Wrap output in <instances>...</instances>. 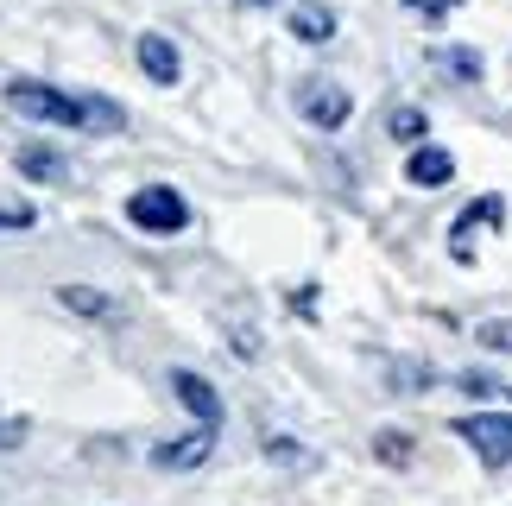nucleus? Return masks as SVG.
<instances>
[{"instance_id":"nucleus-1","label":"nucleus","mask_w":512,"mask_h":506,"mask_svg":"<svg viewBox=\"0 0 512 506\" xmlns=\"http://www.w3.org/2000/svg\"><path fill=\"white\" fill-rule=\"evenodd\" d=\"M7 108L26 114V121L76 127V133H121L127 127L121 102H108V95H70V89L38 83V76H13V83H7Z\"/></svg>"},{"instance_id":"nucleus-2","label":"nucleus","mask_w":512,"mask_h":506,"mask_svg":"<svg viewBox=\"0 0 512 506\" xmlns=\"http://www.w3.org/2000/svg\"><path fill=\"white\" fill-rule=\"evenodd\" d=\"M127 222L146 228V235H184L190 203H184V190H171V184H146V190L127 197Z\"/></svg>"},{"instance_id":"nucleus-3","label":"nucleus","mask_w":512,"mask_h":506,"mask_svg":"<svg viewBox=\"0 0 512 506\" xmlns=\"http://www.w3.org/2000/svg\"><path fill=\"white\" fill-rule=\"evenodd\" d=\"M449 431L481 456V469H506L512 462V412H462Z\"/></svg>"},{"instance_id":"nucleus-4","label":"nucleus","mask_w":512,"mask_h":506,"mask_svg":"<svg viewBox=\"0 0 512 506\" xmlns=\"http://www.w3.org/2000/svg\"><path fill=\"white\" fill-rule=\"evenodd\" d=\"M291 102H298V114L310 127H323V133L348 127V114H354V95L342 83H329V76H304V83L291 89Z\"/></svg>"},{"instance_id":"nucleus-5","label":"nucleus","mask_w":512,"mask_h":506,"mask_svg":"<svg viewBox=\"0 0 512 506\" xmlns=\"http://www.w3.org/2000/svg\"><path fill=\"white\" fill-rule=\"evenodd\" d=\"M500 222H506V197H494V190H487V197H475V203L456 216V228H449V253L468 266V260H475V235H481V228H500Z\"/></svg>"},{"instance_id":"nucleus-6","label":"nucleus","mask_w":512,"mask_h":506,"mask_svg":"<svg viewBox=\"0 0 512 506\" xmlns=\"http://www.w3.org/2000/svg\"><path fill=\"white\" fill-rule=\"evenodd\" d=\"M215 456V424H196L190 437H171V443H159L152 450V469H203V462Z\"/></svg>"},{"instance_id":"nucleus-7","label":"nucleus","mask_w":512,"mask_h":506,"mask_svg":"<svg viewBox=\"0 0 512 506\" xmlns=\"http://www.w3.org/2000/svg\"><path fill=\"white\" fill-rule=\"evenodd\" d=\"M133 57H140L146 83H159V89H171L177 76H184V57H177V45H171L165 32H140V45H133Z\"/></svg>"},{"instance_id":"nucleus-8","label":"nucleus","mask_w":512,"mask_h":506,"mask_svg":"<svg viewBox=\"0 0 512 506\" xmlns=\"http://www.w3.org/2000/svg\"><path fill=\"white\" fill-rule=\"evenodd\" d=\"M405 178L418 184V190H443L449 178H456V152H449V146H411Z\"/></svg>"},{"instance_id":"nucleus-9","label":"nucleus","mask_w":512,"mask_h":506,"mask_svg":"<svg viewBox=\"0 0 512 506\" xmlns=\"http://www.w3.org/2000/svg\"><path fill=\"white\" fill-rule=\"evenodd\" d=\"M171 393L190 405V418H196V424H222V399H215V386H209L203 374L177 367V374H171Z\"/></svg>"},{"instance_id":"nucleus-10","label":"nucleus","mask_w":512,"mask_h":506,"mask_svg":"<svg viewBox=\"0 0 512 506\" xmlns=\"http://www.w3.org/2000/svg\"><path fill=\"white\" fill-rule=\"evenodd\" d=\"M291 38H304V45H329L336 38V7H323V0H298V7L285 13Z\"/></svg>"},{"instance_id":"nucleus-11","label":"nucleus","mask_w":512,"mask_h":506,"mask_svg":"<svg viewBox=\"0 0 512 506\" xmlns=\"http://www.w3.org/2000/svg\"><path fill=\"white\" fill-rule=\"evenodd\" d=\"M13 165H19V178H32V184H70L64 152H51V146H19Z\"/></svg>"},{"instance_id":"nucleus-12","label":"nucleus","mask_w":512,"mask_h":506,"mask_svg":"<svg viewBox=\"0 0 512 506\" xmlns=\"http://www.w3.org/2000/svg\"><path fill=\"white\" fill-rule=\"evenodd\" d=\"M57 304L76 310V317H89V323H114V317H121V304H114L108 291H95V285H57Z\"/></svg>"},{"instance_id":"nucleus-13","label":"nucleus","mask_w":512,"mask_h":506,"mask_svg":"<svg viewBox=\"0 0 512 506\" xmlns=\"http://www.w3.org/2000/svg\"><path fill=\"white\" fill-rule=\"evenodd\" d=\"M430 64H437L449 83H481V57L468 51V45H437V51H430Z\"/></svg>"},{"instance_id":"nucleus-14","label":"nucleus","mask_w":512,"mask_h":506,"mask_svg":"<svg viewBox=\"0 0 512 506\" xmlns=\"http://www.w3.org/2000/svg\"><path fill=\"white\" fill-rule=\"evenodd\" d=\"M424 108H392L386 114V133H392V140H405V146H424Z\"/></svg>"},{"instance_id":"nucleus-15","label":"nucleus","mask_w":512,"mask_h":506,"mask_svg":"<svg viewBox=\"0 0 512 506\" xmlns=\"http://www.w3.org/2000/svg\"><path fill=\"white\" fill-rule=\"evenodd\" d=\"M475 336H481V348H494V355H512V317H494V323H481Z\"/></svg>"},{"instance_id":"nucleus-16","label":"nucleus","mask_w":512,"mask_h":506,"mask_svg":"<svg viewBox=\"0 0 512 506\" xmlns=\"http://www.w3.org/2000/svg\"><path fill=\"white\" fill-rule=\"evenodd\" d=\"M266 456L285 462V469H304V462H310V450H304V443H291V437H266Z\"/></svg>"},{"instance_id":"nucleus-17","label":"nucleus","mask_w":512,"mask_h":506,"mask_svg":"<svg viewBox=\"0 0 512 506\" xmlns=\"http://www.w3.org/2000/svg\"><path fill=\"white\" fill-rule=\"evenodd\" d=\"M32 222H38L32 203H7V197H0V228H32Z\"/></svg>"},{"instance_id":"nucleus-18","label":"nucleus","mask_w":512,"mask_h":506,"mask_svg":"<svg viewBox=\"0 0 512 506\" xmlns=\"http://www.w3.org/2000/svg\"><path fill=\"white\" fill-rule=\"evenodd\" d=\"M405 13H418V19H443V13H456L462 0H399Z\"/></svg>"},{"instance_id":"nucleus-19","label":"nucleus","mask_w":512,"mask_h":506,"mask_svg":"<svg viewBox=\"0 0 512 506\" xmlns=\"http://www.w3.org/2000/svg\"><path fill=\"white\" fill-rule=\"evenodd\" d=\"M373 450H380L386 462H405V456H411V437H405V431H386L380 443H373Z\"/></svg>"},{"instance_id":"nucleus-20","label":"nucleus","mask_w":512,"mask_h":506,"mask_svg":"<svg viewBox=\"0 0 512 506\" xmlns=\"http://www.w3.org/2000/svg\"><path fill=\"white\" fill-rule=\"evenodd\" d=\"M462 386H468V393H481V399L500 393V380H487V374H462Z\"/></svg>"},{"instance_id":"nucleus-21","label":"nucleus","mask_w":512,"mask_h":506,"mask_svg":"<svg viewBox=\"0 0 512 506\" xmlns=\"http://www.w3.org/2000/svg\"><path fill=\"white\" fill-rule=\"evenodd\" d=\"M241 7H247V13H260V7H279V0H241Z\"/></svg>"},{"instance_id":"nucleus-22","label":"nucleus","mask_w":512,"mask_h":506,"mask_svg":"<svg viewBox=\"0 0 512 506\" xmlns=\"http://www.w3.org/2000/svg\"><path fill=\"white\" fill-rule=\"evenodd\" d=\"M506 399H512V386H506Z\"/></svg>"}]
</instances>
